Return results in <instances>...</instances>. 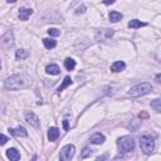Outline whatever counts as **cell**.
Masks as SVG:
<instances>
[{"mask_svg": "<svg viewBox=\"0 0 161 161\" xmlns=\"http://www.w3.org/2000/svg\"><path fill=\"white\" fill-rule=\"evenodd\" d=\"M43 44H44V47H45L47 49H53V48H55L57 42H55L53 38H44V39H43Z\"/></svg>", "mask_w": 161, "mask_h": 161, "instance_id": "16", "label": "cell"}, {"mask_svg": "<svg viewBox=\"0 0 161 161\" xmlns=\"http://www.w3.org/2000/svg\"><path fill=\"white\" fill-rule=\"evenodd\" d=\"M118 149L122 152H131L135 150V141L131 136H122L117 141Z\"/></svg>", "mask_w": 161, "mask_h": 161, "instance_id": "3", "label": "cell"}, {"mask_svg": "<svg viewBox=\"0 0 161 161\" xmlns=\"http://www.w3.org/2000/svg\"><path fill=\"white\" fill-rule=\"evenodd\" d=\"M103 3H105L106 5H110V4H113V3H115V0H103Z\"/></svg>", "mask_w": 161, "mask_h": 161, "instance_id": "27", "label": "cell"}, {"mask_svg": "<svg viewBox=\"0 0 161 161\" xmlns=\"http://www.w3.org/2000/svg\"><path fill=\"white\" fill-rule=\"evenodd\" d=\"M84 9H86V7H83V5H82V7H79V8L77 9V12H76V13H77V14H79V13H84Z\"/></svg>", "mask_w": 161, "mask_h": 161, "instance_id": "26", "label": "cell"}, {"mask_svg": "<svg viewBox=\"0 0 161 161\" xmlns=\"http://www.w3.org/2000/svg\"><path fill=\"white\" fill-rule=\"evenodd\" d=\"M140 146H141V150L144 151V154L149 155V154H151V152L154 151V149H155V141H154V139H152L151 136L144 135V136L141 137Z\"/></svg>", "mask_w": 161, "mask_h": 161, "instance_id": "4", "label": "cell"}, {"mask_svg": "<svg viewBox=\"0 0 161 161\" xmlns=\"http://www.w3.org/2000/svg\"><path fill=\"white\" fill-rule=\"evenodd\" d=\"M140 117H141V118H146V117H147V113H146V112H142V113H140Z\"/></svg>", "mask_w": 161, "mask_h": 161, "instance_id": "29", "label": "cell"}, {"mask_svg": "<svg viewBox=\"0 0 161 161\" xmlns=\"http://www.w3.org/2000/svg\"><path fill=\"white\" fill-rule=\"evenodd\" d=\"M28 55H29V53H28L25 49H19V50H17V53H15L17 60H23V59L28 58Z\"/></svg>", "mask_w": 161, "mask_h": 161, "instance_id": "20", "label": "cell"}, {"mask_svg": "<svg viewBox=\"0 0 161 161\" xmlns=\"http://www.w3.org/2000/svg\"><path fill=\"white\" fill-rule=\"evenodd\" d=\"M7 157L13 161H17L20 159V154L17 149H9V150H7Z\"/></svg>", "mask_w": 161, "mask_h": 161, "instance_id": "12", "label": "cell"}, {"mask_svg": "<svg viewBox=\"0 0 161 161\" xmlns=\"http://www.w3.org/2000/svg\"><path fill=\"white\" fill-rule=\"evenodd\" d=\"M2 44L5 48H9L14 44V37H13V31H8V33L2 38Z\"/></svg>", "mask_w": 161, "mask_h": 161, "instance_id": "8", "label": "cell"}, {"mask_svg": "<svg viewBox=\"0 0 161 161\" xmlns=\"http://www.w3.org/2000/svg\"><path fill=\"white\" fill-rule=\"evenodd\" d=\"M145 25H146V23H144L141 20H137V19H134L128 23V28H131V29H137V28H141V26H145Z\"/></svg>", "mask_w": 161, "mask_h": 161, "instance_id": "18", "label": "cell"}, {"mask_svg": "<svg viewBox=\"0 0 161 161\" xmlns=\"http://www.w3.org/2000/svg\"><path fill=\"white\" fill-rule=\"evenodd\" d=\"M91 142L94 144V145H101L105 142V136L101 135V134H94L92 137H91Z\"/></svg>", "mask_w": 161, "mask_h": 161, "instance_id": "15", "label": "cell"}, {"mask_svg": "<svg viewBox=\"0 0 161 161\" xmlns=\"http://www.w3.org/2000/svg\"><path fill=\"white\" fill-rule=\"evenodd\" d=\"M125 68H126V64H125V62H122V60L115 62V63L112 64V66H111V71H112V72H115V73L122 72Z\"/></svg>", "mask_w": 161, "mask_h": 161, "instance_id": "11", "label": "cell"}, {"mask_svg": "<svg viewBox=\"0 0 161 161\" xmlns=\"http://www.w3.org/2000/svg\"><path fill=\"white\" fill-rule=\"evenodd\" d=\"M59 137V130L57 127H50L48 130V140L49 141H55Z\"/></svg>", "mask_w": 161, "mask_h": 161, "instance_id": "13", "label": "cell"}, {"mask_svg": "<svg viewBox=\"0 0 161 161\" xmlns=\"http://www.w3.org/2000/svg\"><path fill=\"white\" fill-rule=\"evenodd\" d=\"M8 141H9V139H8L7 136H4V135L0 134V145H5Z\"/></svg>", "mask_w": 161, "mask_h": 161, "instance_id": "25", "label": "cell"}, {"mask_svg": "<svg viewBox=\"0 0 161 161\" xmlns=\"http://www.w3.org/2000/svg\"><path fill=\"white\" fill-rule=\"evenodd\" d=\"M9 132L13 136H17V137H25V136H28L26 130H25L24 127H21V126H19L17 128H9Z\"/></svg>", "mask_w": 161, "mask_h": 161, "instance_id": "9", "label": "cell"}, {"mask_svg": "<svg viewBox=\"0 0 161 161\" xmlns=\"http://www.w3.org/2000/svg\"><path fill=\"white\" fill-rule=\"evenodd\" d=\"M91 154H92V150L89 147H84L81 154V159H87L88 156H91Z\"/></svg>", "mask_w": 161, "mask_h": 161, "instance_id": "23", "label": "cell"}, {"mask_svg": "<svg viewBox=\"0 0 161 161\" xmlns=\"http://www.w3.org/2000/svg\"><path fill=\"white\" fill-rule=\"evenodd\" d=\"M4 86L7 89H10V91H17V89H20L25 86V81L23 78V76H19V74H14V76H10L8 77L5 81H4Z\"/></svg>", "mask_w": 161, "mask_h": 161, "instance_id": "1", "label": "cell"}, {"mask_svg": "<svg viewBox=\"0 0 161 161\" xmlns=\"http://www.w3.org/2000/svg\"><path fill=\"white\" fill-rule=\"evenodd\" d=\"M48 34L50 37H58V36H60V31L58 29H55V28H52V29L48 30Z\"/></svg>", "mask_w": 161, "mask_h": 161, "instance_id": "24", "label": "cell"}, {"mask_svg": "<svg viewBox=\"0 0 161 161\" xmlns=\"http://www.w3.org/2000/svg\"><path fill=\"white\" fill-rule=\"evenodd\" d=\"M7 2H8V3H15L17 0H7Z\"/></svg>", "mask_w": 161, "mask_h": 161, "instance_id": "30", "label": "cell"}, {"mask_svg": "<svg viewBox=\"0 0 161 161\" xmlns=\"http://www.w3.org/2000/svg\"><path fill=\"white\" fill-rule=\"evenodd\" d=\"M0 68H2V62H0Z\"/></svg>", "mask_w": 161, "mask_h": 161, "instance_id": "32", "label": "cell"}, {"mask_svg": "<svg viewBox=\"0 0 161 161\" xmlns=\"http://www.w3.org/2000/svg\"><path fill=\"white\" fill-rule=\"evenodd\" d=\"M63 126H64V130H68V121L67 120L63 121Z\"/></svg>", "mask_w": 161, "mask_h": 161, "instance_id": "28", "label": "cell"}, {"mask_svg": "<svg viewBox=\"0 0 161 161\" xmlns=\"http://www.w3.org/2000/svg\"><path fill=\"white\" fill-rule=\"evenodd\" d=\"M31 14H33V10H31L30 8H21L19 10V19L23 20V21H25V20L29 19V17Z\"/></svg>", "mask_w": 161, "mask_h": 161, "instance_id": "10", "label": "cell"}, {"mask_svg": "<svg viewBox=\"0 0 161 161\" xmlns=\"http://www.w3.org/2000/svg\"><path fill=\"white\" fill-rule=\"evenodd\" d=\"M64 67H66L67 71H73L76 68V60L72 58H67L64 60Z\"/></svg>", "mask_w": 161, "mask_h": 161, "instance_id": "17", "label": "cell"}, {"mask_svg": "<svg viewBox=\"0 0 161 161\" xmlns=\"http://www.w3.org/2000/svg\"><path fill=\"white\" fill-rule=\"evenodd\" d=\"M25 121H26L30 126H33V127H39V123H40L38 116H37L36 113H33V112H30V111L25 112Z\"/></svg>", "mask_w": 161, "mask_h": 161, "instance_id": "7", "label": "cell"}, {"mask_svg": "<svg viewBox=\"0 0 161 161\" xmlns=\"http://www.w3.org/2000/svg\"><path fill=\"white\" fill-rule=\"evenodd\" d=\"M156 79H157V82H160V74L156 76Z\"/></svg>", "mask_w": 161, "mask_h": 161, "instance_id": "31", "label": "cell"}, {"mask_svg": "<svg viewBox=\"0 0 161 161\" xmlns=\"http://www.w3.org/2000/svg\"><path fill=\"white\" fill-rule=\"evenodd\" d=\"M151 91H152V86L150 83H140L128 91V96H131V97H140V96H145L150 93Z\"/></svg>", "mask_w": 161, "mask_h": 161, "instance_id": "2", "label": "cell"}, {"mask_svg": "<svg viewBox=\"0 0 161 161\" xmlns=\"http://www.w3.org/2000/svg\"><path fill=\"white\" fill-rule=\"evenodd\" d=\"M45 72L48 74H50V76H57V74L60 73V69H59V67L57 66V64H49V66L45 68Z\"/></svg>", "mask_w": 161, "mask_h": 161, "instance_id": "14", "label": "cell"}, {"mask_svg": "<svg viewBox=\"0 0 161 161\" xmlns=\"http://www.w3.org/2000/svg\"><path fill=\"white\" fill-rule=\"evenodd\" d=\"M74 152H76V147L73 145H66L64 147H62V150H60L59 159L62 161H69L74 156Z\"/></svg>", "mask_w": 161, "mask_h": 161, "instance_id": "5", "label": "cell"}, {"mask_svg": "<svg viewBox=\"0 0 161 161\" xmlns=\"http://www.w3.org/2000/svg\"><path fill=\"white\" fill-rule=\"evenodd\" d=\"M151 107H152L156 112H161V101H160V98L154 100V101L151 102Z\"/></svg>", "mask_w": 161, "mask_h": 161, "instance_id": "22", "label": "cell"}, {"mask_svg": "<svg viewBox=\"0 0 161 161\" xmlns=\"http://www.w3.org/2000/svg\"><path fill=\"white\" fill-rule=\"evenodd\" d=\"M69 84H72V79H71V77H66V78H64V81H63V83L58 87V89H57V92L58 93H60L64 88H67Z\"/></svg>", "mask_w": 161, "mask_h": 161, "instance_id": "19", "label": "cell"}, {"mask_svg": "<svg viewBox=\"0 0 161 161\" xmlns=\"http://www.w3.org/2000/svg\"><path fill=\"white\" fill-rule=\"evenodd\" d=\"M121 19H122V14L121 13H118V12H111L110 13V20L112 23H117Z\"/></svg>", "mask_w": 161, "mask_h": 161, "instance_id": "21", "label": "cell"}, {"mask_svg": "<svg viewBox=\"0 0 161 161\" xmlns=\"http://www.w3.org/2000/svg\"><path fill=\"white\" fill-rule=\"evenodd\" d=\"M113 36V30L112 29H98L96 33V38L98 42H106Z\"/></svg>", "mask_w": 161, "mask_h": 161, "instance_id": "6", "label": "cell"}]
</instances>
